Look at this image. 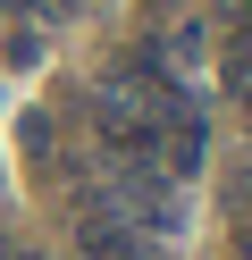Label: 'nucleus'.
Here are the masks:
<instances>
[{"mask_svg": "<svg viewBox=\"0 0 252 260\" xmlns=\"http://www.w3.org/2000/svg\"><path fill=\"white\" fill-rule=\"evenodd\" d=\"M76 243H84L93 260H151V235L126 218V202H109V193L76 210Z\"/></svg>", "mask_w": 252, "mask_h": 260, "instance_id": "f257e3e1", "label": "nucleus"}, {"mask_svg": "<svg viewBox=\"0 0 252 260\" xmlns=\"http://www.w3.org/2000/svg\"><path fill=\"white\" fill-rule=\"evenodd\" d=\"M202 51H210V42H202V25H193V17H177V34H168V59H177V68H193Z\"/></svg>", "mask_w": 252, "mask_h": 260, "instance_id": "f03ea898", "label": "nucleus"}, {"mask_svg": "<svg viewBox=\"0 0 252 260\" xmlns=\"http://www.w3.org/2000/svg\"><path fill=\"white\" fill-rule=\"evenodd\" d=\"M67 9H76V0H17V17H25V25H59Z\"/></svg>", "mask_w": 252, "mask_h": 260, "instance_id": "7ed1b4c3", "label": "nucleus"}]
</instances>
